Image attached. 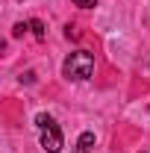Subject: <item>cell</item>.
Segmentation results:
<instances>
[{"label":"cell","instance_id":"6da1fadb","mask_svg":"<svg viewBox=\"0 0 150 153\" xmlns=\"http://www.w3.org/2000/svg\"><path fill=\"white\" fill-rule=\"evenodd\" d=\"M62 74L68 76L71 82H82V79H88L94 74V56L88 50H76L71 56L65 59V65H62Z\"/></svg>","mask_w":150,"mask_h":153},{"label":"cell","instance_id":"7a4b0ae2","mask_svg":"<svg viewBox=\"0 0 150 153\" xmlns=\"http://www.w3.org/2000/svg\"><path fill=\"white\" fill-rule=\"evenodd\" d=\"M36 124H38V130H41V147L47 153H59L62 150V130L56 127V121L50 115H38Z\"/></svg>","mask_w":150,"mask_h":153},{"label":"cell","instance_id":"3957f363","mask_svg":"<svg viewBox=\"0 0 150 153\" xmlns=\"http://www.w3.org/2000/svg\"><path fill=\"white\" fill-rule=\"evenodd\" d=\"M30 30H33V36H36L38 41L44 38V24H41V21H30Z\"/></svg>","mask_w":150,"mask_h":153},{"label":"cell","instance_id":"277c9868","mask_svg":"<svg viewBox=\"0 0 150 153\" xmlns=\"http://www.w3.org/2000/svg\"><path fill=\"white\" fill-rule=\"evenodd\" d=\"M76 144H79V147H88V150H91V144H94V133H82Z\"/></svg>","mask_w":150,"mask_h":153},{"label":"cell","instance_id":"5b68a950","mask_svg":"<svg viewBox=\"0 0 150 153\" xmlns=\"http://www.w3.org/2000/svg\"><path fill=\"white\" fill-rule=\"evenodd\" d=\"M30 30V24H15V30H12V36H24Z\"/></svg>","mask_w":150,"mask_h":153},{"label":"cell","instance_id":"8992f818","mask_svg":"<svg viewBox=\"0 0 150 153\" xmlns=\"http://www.w3.org/2000/svg\"><path fill=\"white\" fill-rule=\"evenodd\" d=\"M74 3H76V6H82V9H91L97 0H74Z\"/></svg>","mask_w":150,"mask_h":153},{"label":"cell","instance_id":"52a82bcc","mask_svg":"<svg viewBox=\"0 0 150 153\" xmlns=\"http://www.w3.org/2000/svg\"><path fill=\"white\" fill-rule=\"evenodd\" d=\"M71 153H88V147H79V144H76V147H74Z\"/></svg>","mask_w":150,"mask_h":153},{"label":"cell","instance_id":"ba28073f","mask_svg":"<svg viewBox=\"0 0 150 153\" xmlns=\"http://www.w3.org/2000/svg\"><path fill=\"white\" fill-rule=\"evenodd\" d=\"M144 153H150V150H144Z\"/></svg>","mask_w":150,"mask_h":153}]
</instances>
